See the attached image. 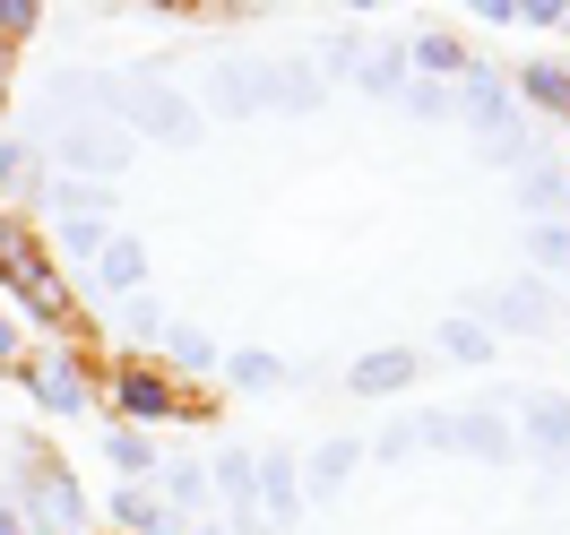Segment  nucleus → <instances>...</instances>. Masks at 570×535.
Listing matches in <instances>:
<instances>
[{
	"mask_svg": "<svg viewBox=\"0 0 570 535\" xmlns=\"http://www.w3.org/2000/svg\"><path fill=\"white\" fill-rule=\"evenodd\" d=\"M96 286H105L112 303L147 294V242H139V234H105V250H96Z\"/></svg>",
	"mask_w": 570,
	"mask_h": 535,
	"instance_id": "2eb2a0df",
	"label": "nucleus"
},
{
	"mask_svg": "<svg viewBox=\"0 0 570 535\" xmlns=\"http://www.w3.org/2000/svg\"><path fill=\"white\" fill-rule=\"evenodd\" d=\"M105 234H112V225H96V216H61V250H70V259H96Z\"/></svg>",
	"mask_w": 570,
	"mask_h": 535,
	"instance_id": "f704fd0d",
	"label": "nucleus"
},
{
	"mask_svg": "<svg viewBox=\"0 0 570 535\" xmlns=\"http://www.w3.org/2000/svg\"><path fill=\"white\" fill-rule=\"evenodd\" d=\"M510 96H528L535 112H553V121H570V70L544 52V61H528V70L510 78Z\"/></svg>",
	"mask_w": 570,
	"mask_h": 535,
	"instance_id": "412c9836",
	"label": "nucleus"
},
{
	"mask_svg": "<svg viewBox=\"0 0 570 535\" xmlns=\"http://www.w3.org/2000/svg\"><path fill=\"white\" fill-rule=\"evenodd\" d=\"M0 363H18V320L0 311Z\"/></svg>",
	"mask_w": 570,
	"mask_h": 535,
	"instance_id": "a19ab883",
	"label": "nucleus"
},
{
	"mask_svg": "<svg viewBox=\"0 0 570 535\" xmlns=\"http://www.w3.org/2000/svg\"><path fill=\"white\" fill-rule=\"evenodd\" d=\"M259 61H268V52H216L208 70H199V96H190V105L208 112V121H250V112H268L259 105Z\"/></svg>",
	"mask_w": 570,
	"mask_h": 535,
	"instance_id": "39448f33",
	"label": "nucleus"
},
{
	"mask_svg": "<svg viewBox=\"0 0 570 535\" xmlns=\"http://www.w3.org/2000/svg\"><path fill=\"white\" fill-rule=\"evenodd\" d=\"M406 121H459V96L441 87V78H406V96H397Z\"/></svg>",
	"mask_w": 570,
	"mask_h": 535,
	"instance_id": "473e14b6",
	"label": "nucleus"
},
{
	"mask_svg": "<svg viewBox=\"0 0 570 535\" xmlns=\"http://www.w3.org/2000/svg\"><path fill=\"white\" fill-rule=\"evenodd\" d=\"M0 190H9V199H36L43 190V147H27L18 130L0 139Z\"/></svg>",
	"mask_w": 570,
	"mask_h": 535,
	"instance_id": "c85d7f7f",
	"label": "nucleus"
},
{
	"mask_svg": "<svg viewBox=\"0 0 570 535\" xmlns=\"http://www.w3.org/2000/svg\"><path fill=\"white\" fill-rule=\"evenodd\" d=\"M112 406L130 415V432L139 424H165V415H190V397L156 371V363H121V380H112Z\"/></svg>",
	"mask_w": 570,
	"mask_h": 535,
	"instance_id": "9d476101",
	"label": "nucleus"
},
{
	"mask_svg": "<svg viewBox=\"0 0 570 535\" xmlns=\"http://www.w3.org/2000/svg\"><path fill=\"white\" fill-rule=\"evenodd\" d=\"M355 449H363V440H321L312 458H294V466H303V509H312V501H337V493H346V475H355Z\"/></svg>",
	"mask_w": 570,
	"mask_h": 535,
	"instance_id": "a211bd4d",
	"label": "nucleus"
},
{
	"mask_svg": "<svg viewBox=\"0 0 570 535\" xmlns=\"http://www.w3.org/2000/svg\"><path fill=\"white\" fill-rule=\"evenodd\" d=\"M18 139L43 147V156H52V174L105 181V190L130 174V156H139V139H130L121 121H105V112H96V121H52L43 105H27V130H18Z\"/></svg>",
	"mask_w": 570,
	"mask_h": 535,
	"instance_id": "f257e3e1",
	"label": "nucleus"
},
{
	"mask_svg": "<svg viewBox=\"0 0 570 535\" xmlns=\"http://www.w3.org/2000/svg\"><path fill=\"white\" fill-rule=\"evenodd\" d=\"M0 286H9V303H27L43 328H61V320H70V286H61V268H52L43 250H27V259H18V268H9Z\"/></svg>",
	"mask_w": 570,
	"mask_h": 535,
	"instance_id": "ddd939ff",
	"label": "nucleus"
},
{
	"mask_svg": "<svg viewBox=\"0 0 570 535\" xmlns=\"http://www.w3.org/2000/svg\"><path fill=\"white\" fill-rule=\"evenodd\" d=\"M105 458L121 466V484H156V440H147V432L112 424V432H105Z\"/></svg>",
	"mask_w": 570,
	"mask_h": 535,
	"instance_id": "c756f323",
	"label": "nucleus"
},
{
	"mask_svg": "<svg viewBox=\"0 0 570 535\" xmlns=\"http://www.w3.org/2000/svg\"><path fill=\"white\" fill-rule=\"evenodd\" d=\"M484 147V165H501V174H528V165H544V130H501V139H475Z\"/></svg>",
	"mask_w": 570,
	"mask_h": 535,
	"instance_id": "7c9ffc66",
	"label": "nucleus"
},
{
	"mask_svg": "<svg viewBox=\"0 0 570 535\" xmlns=\"http://www.w3.org/2000/svg\"><path fill=\"white\" fill-rule=\"evenodd\" d=\"M528 277H570V216H544V225H528Z\"/></svg>",
	"mask_w": 570,
	"mask_h": 535,
	"instance_id": "393cba45",
	"label": "nucleus"
},
{
	"mask_svg": "<svg viewBox=\"0 0 570 535\" xmlns=\"http://www.w3.org/2000/svg\"><path fill=\"white\" fill-rule=\"evenodd\" d=\"M510 432H519V458H535L544 475H562V466H570V397L562 389L510 397Z\"/></svg>",
	"mask_w": 570,
	"mask_h": 535,
	"instance_id": "20e7f679",
	"label": "nucleus"
},
{
	"mask_svg": "<svg viewBox=\"0 0 570 535\" xmlns=\"http://www.w3.org/2000/svg\"><path fill=\"white\" fill-rule=\"evenodd\" d=\"M112 518H121V535H181V518L147 493V484H121V493H112Z\"/></svg>",
	"mask_w": 570,
	"mask_h": 535,
	"instance_id": "5701e85b",
	"label": "nucleus"
},
{
	"mask_svg": "<svg viewBox=\"0 0 570 535\" xmlns=\"http://www.w3.org/2000/svg\"><path fill=\"white\" fill-rule=\"evenodd\" d=\"M415 380H424V355H415V346H372V355L346 363V389L355 397H406Z\"/></svg>",
	"mask_w": 570,
	"mask_h": 535,
	"instance_id": "f8f14e48",
	"label": "nucleus"
},
{
	"mask_svg": "<svg viewBox=\"0 0 570 535\" xmlns=\"http://www.w3.org/2000/svg\"><path fill=\"white\" fill-rule=\"evenodd\" d=\"M415 424V449H450V406H424V415H406Z\"/></svg>",
	"mask_w": 570,
	"mask_h": 535,
	"instance_id": "e433bc0d",
	"label": "nucleus"
},
{
	"mask_svg": "<svg viewBox=\"0 0 570 535\" xmlns=\"http://www.w3.org/2000/svg\"><path fill=\"white\" fill-rule=\"evenodd\" d=\"M27 389H36L43 415H61V424H78L87 406H96V389H87V363L78 355H43L36 371H27Z\"/></svg>",
	"mask_w": 570,
	"mask_h": 535,
	"instance_id": "9b49d317",
	"label": "nucleus"
},
{
	"mask_svg": "<svg viewBox=\"0 0 570 535\" xmlns=\"http://www.w3.org/2000/svg\"><path fill=\"white\" fill-rule=\"evenodd\" d=\"M147 493L165 501L174 518H199V509H208V466L199 458H156V484H147Z\"/></svg>",
	"mask_w": 570,
	"mask_h": 535,
	"instance_id": "f3484780",
	"label": "nucleus"
},
{
	"mask_svg": "<svg viewBox=\"0 0 570 535\" xmlns=\"http://www.w3.org/2000/svg\"><path fill=\"white\" fill-rule=\"evenodd\" d=\"M484 328L493 337H553V286L544 277H510L484 294Z\"/></svg>",
	"mask_w": 570,
	"mask_h": 535,
	"instance_id": "1a4fd4ad",
	"label": "nucleus"
},
{
	"mask_svg": "<svg viewBox=\"0 0 570 535\" xmlns=\"http://www.w3.org/2000/svg\"><path fill=\"white\" fill-rule=\"evenodd\" d=\"M0 535H27V527H18V509H9V501H0Z\"/></svg>",
	"mask_w": 570,
	"mask_h": 535,
	"instance_id": "79ce46f5",
	"label": "nucleus"
},
{
	"mask_svg": "<svg viewBox=\"0 0 570 535\" xmlns=\"http://www.w3.org/2000/svg\"><path fill=\"white\" fill-rule=\"evenodd\" d=\"M363 52H372V43H363V18H337V27L321 36V52H312V70L337 87V78H355V70H363Z\"/></svg>",
	"mask_w": 570,
	"mask_h": 535,
	"instance_id": "4be33fe9",
	"label": "nucleus"
},
{
	"mask_svg": "<svg viewBox=\"0 0 570 535\" xmlns=\"http://www.w3.org/2000/svg\"><path fill=\"white\" fill-rule=\"evenodd\" d=\"M466 18H475V27H519V0H475Z\"/></svg>",
	"mask_w": 570,
	"mask_h": 535,
	"instance_id": "ea45409f",
	"label": "nucleus"
},
{
	"mask_svg": "<svg viewBox=\"0 0 570 535\" xmlns=\"http://www.w3.org/2000/svg\"><path fill=\"white\" fill-rule=\"evenodd\" d=\"M27 449H36V440H27ZM9 509H18V527L27 535H78L87 527V493H78V475L61 458H18V475H9Z\"/></svg>",
	"mask_w": 570,
	"mask_h": 535,
	"instance_id": "7ed1b4c3",
	"label": "nucleus"
},
{
	"mask_svg": "<svg viewBox=\"0 0 570 535\" xmlns=\"http://www.w3.org/2000/svg\"><path fill=\"white\" fill-rule=\"evenodd\" d=\"M450 458L510 466V458H519V432H510V406H493V397H475V406H450Z\"/></svg>",
	"mask_w": 570,
	"mask_h": 535,
	"instance_id": "0eeeda50",
	"label": "nucleus"
},
{
	"mask_svg": "<svg viewBox=\"0 0 570 535\" xmlns=\"http://www.w3.org/2000/svg\"><path fill=\"white\" fill-rule=\"evenodd\" d=\"M510 199L528 208V225H544V216H570V174L544 156V165H528V174H510Z\"/></svg>",
	"mask_w": 570,
	"mask_h": 535,
	"instance_id": "dca6fc26",
	"label": "nucleus"
},
{
	"mask_svg": "<svg viewBox=\"0 0 570 535\" xmlns=\"http://www.w3.org/2000/svg\"><path fill=\"white\" fill-rule=\"evenodd\" d=\"M36 27H43V9H36V0H0V43H27Z\"/></svg>",
	"mask_w": 570,
	"mask_h": 535,
	"instance_id": "c9c22d12",
	"label": "nucleus"
},
{
	"mask_svg": "<svg viewBox=\"0 0 570 535\" xmlns=\"http://www.w3.org/2000/svg\"><path fill=\"white\" fill-rule=\"evenodd\" d=\"M450 96H459V121L475 130V139H501V130H519V96H510V78H501L493 61H466V70L450 78Z\"/></svg>",
	"mask_w": 570,
	"mask_h": 535,
	"instance_id": "423d86ee",
	"label": "nucleus"
},
{
	"mask_svg": "<svg viewBox=\"0 0 570 535\" xmlns=\"http://www.w3.org/2000/svg\"><path fill=\"white\" fill-rule=\"evenodd\" d=\"M250 484H259V518H268V527H294V518H303V466H294V449H259V458H250Z\"/></svg>",
	"mask_w": 570,
	"mask_h": 535,
	"instance_id": "4468645a",
	"label": "nucleus"
},
{
	"mask_svg": "<svg viewBox=\"0 0 570 535\" xmlns=\"http://www.w3.org/2000/svg\"><path fill=\"white\" fill-rule=\"evenodd\" d=\"M112 121L147 147H174V156H190L208 139V112L190 105L181 87H165L156 70H112Z\"/></svg>",
	"mask_w": 570,
	"mask_h": 535,
	"instance_id": "f03ea898",
	"label": "nucleus"
},
{
	"mask_svg": "<svg viewBox=\"0 0 570 535\" xmlns=\"http://www.w3.org/2000/svg\"><path fill=\"white\" fill-rule=\"evenodd\" d=\"M36 199H43L52 216H96V225L112 216V190H105V181H70V174H52Z\"/></svg>",
	"mask_w": 570,
	"mask_h": 535,
	"instance_id": "b1692460",
	"label": "nucleus"
},
{
	"mask_svg": "<svg viewBox=\"0 0 570 535\" xmlns=\"http://www.w3.org/2000/svg\"><path fill=\"white\" fill-rule=\"evenodd\" d=\"M121 328H130V346H147V355H156V346L174 337V311H165L156 294H130V303H121Z\"/></svg>",
	"mask_w": 570,
	"mask_h": 535,
	"instance_id": "2f4dec72",
	"label": "nucleus"
},
{
	"mask_svg": "<svg viewBox=\"0 0 570 535\" xmlns=\"http://www.w3.org/2000/svg\"><path fill=\"white\" fill-rule=\"evenodd\" d=\"M208 493H225V509L243 518V509H259V484H250V449H216L208 458Z\"/></svg>",
	"mask_w": 570,
	"mask_h": 535,
	"instance_id": "bb28decb",
	"label": "nucleus"
},
{
	"mask_svg": "<svg viewBox=\"0 0 570 535\" xmlns=\"http://www.w3.org/2000/svg\"><path fill=\"white\" fill-rule=\"evenodd\" d=\"M0 105H9V43H0Z\"/></svg>",
	"mask_w": 570,
	"mask_h": 535,
	"instance_id": "37998d69",
	"label": "nucleus"
},
{
	"mask_svg": "<svg viewBox=\"0 0 570 535\" xmlns=\"http://www.w3.org/2000/svg\"><path fill=\"white\" fill-rule=\"evenodd\" d=\"M406 43H381V52H363V70H355V87L363 96H381V105H397V96H406Z\"/></svg>",
	"mask_w": 570,
	"mask_h": 535,
	"instance_id": "cd10ccee",
	"label": "nucleus"
},
{
	"mask_svg": "<svg viewBox=\"0 0 570 535\" xmlns=\"http://www.w3.org/2000/svg\"><path fill=\"white\" fill-rule=\"evenodd\" d=\"M225 380L243 397H268V389H285L294 371H285V355H268V346H243V355H225Z\"/></svg>",
	"mask_w": 570,
	"mask_h": 535,
	"instance_id": "a878e982",
	"label": "nucleus"
},
{
	"mask_svg": "<svg viewBox=\"0 0 570 535\" xmlns=\"http://www.w3.org/2000/svg\"><path fill=\"white\" fill-rule=\"evenodd\" d=\"M372 458H390V466H397V458H415V424H406V415H397V424L381 432V440H372Z\"/></svg>",
	"mask_w": 570,
	"mask_h": 535,
	"instance_id": "4c0bfd02",
	"label": "nucleus"
},
{
	"mask_svg": "<svg viewBox=\"0 0 570 535\" xmlns=\"http://www.w3.org/2000/svg\"><path fill=\"white\" fill-rule=\"evenodd\" d=\"M493 328L484 320H459V311H441V328H432V355L441 363H466V371H484V363H493Z\"/></svg>",
	"mask_w": 570,
	"mask_h": 535,
	"instance_id": "aec40b11",
	"label": "nucleus"
},
{
	"mask_svg": "<svg viewBox=\"0 0 570 535\" xmlns=\"http://www.w3.org/2000/svg\"><path fill=\"white\" fill-rule=\"evenodd\" d=\"M466 61H475V52H466L450 27H415V36H406V70H415V78H441V87H450Z\"/></svg>",
	"mask_w": 570,
	"mask_h": 535,
	"instance_id": "6ab92c4d",
	"label": "nucleus"
},
{
	"mask_svg": "<svg viewBox=\"0 0 570 535\" xmlns=\"http://www.w3.org/2000/svg\"><path fill=\"white\" fill-rule=\"evenodd\" d=\"M165 355H174V371H216V337H199L190 320H174V337H165Z\"/></svg>",
	"mask_w": 570,
	"mask_h": 535,
	"instance_id": "72a5a7b5",
	"label": "nucleus"
},
{
	"mask_svg": "<svg viewBox=\"0 0 570 535\" xmlns=\"http://www.w3.org/2000/svg\"><path fill=\"white\" fill-rule=\"evenodd\" d=\"M519 27H570V0H528Z\"/></svg>",
	"mask_w": 570,
	"mask_h": 535,
	"instance_id": "58836bf2",
	"label": "nucleus"
},
{
	"mask_svg": "<svg viewBox=\"0 0 570 535\" xmlns=\"http://www.w3.org/2000/svg\"><path fill=\"white\" fill-rule=\"evenodd\" d=\"M259 105L312 121V112L328 105V78L312 70V52H268V61H259Z\"/></svg>",
	"mask_w": 570,
	"mask_h": 535,
	"instance_id": "6e6552de",
	"label": "nucleus"
},
{
	"mask_svg": "<svg viewBox=\"0 0 570 535\" xmlns=\"http://www.w3.org/2000/svg\"><path fill=\"white\" fill-rule=\"evenodd\" d=\"M190 535H234V527H225V518H208V527H190Z\"/></svg>",
	"mask_w": 570,
	"mask_h": 535,
	"instance_id": "c03bdc74",
	"label": "nucleus"
}]
</instances>
